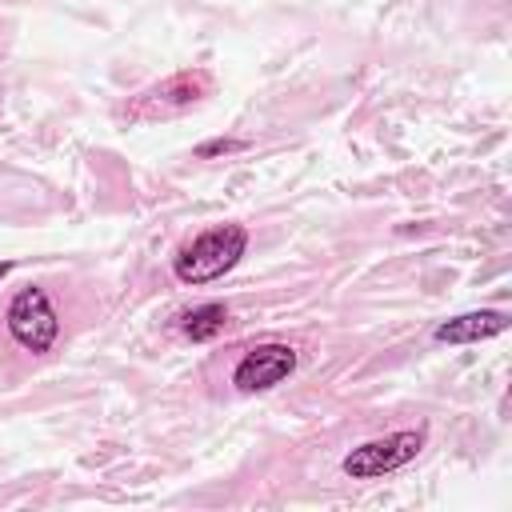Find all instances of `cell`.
I'll list each match as a JSON object with an SVG mask.
<instances>
[{
	"label": "cell",
	"instance_id": "cell-1",
	"mask_svg": "<svg viewBox=\"0 0 512 512\" xmlns=\"http://www.w3.org/2000/svg\"><path fill=\"white\" fill-rule=\"evenodd\" d=\"M244 248H248V232L240 224H212L172 256V272L180 284H208L232 272Z\"/></svg>",
	"mask_w": 512,
	"mask_h": 512
},
{
	"label": "cell",
	"instance_id": "cell-2",
	"mask_svg": "<svg viewBox=\"0 0 512 512\" xmlns=\"http://www.w3.org/2000/svg\"><path fill=\"white\" fill-rule=\"evenodd\" d=\"M424 448V428H404V432H388L380 440H364L360 448H352L344 456V476L352 480H376V476H388L404 464H412Z\"/></svg>",
	"mask_w": 512,
	"mask_h": 512
},
{
	"label": "cell",
	"instance_id": "cell-3",
	"mask_svg": "<svg viewBox=\"0 0 512 512\" xmlns=\"http://www.w3.org/2000/svg\"><path fill=\"white\" fill-rule=\"evenodd\" d=\"M4 320H8L12 340L20 348H28V352H48L56 344V336H60V316H56V308H52L44 288H20L12 296Z\"/></svg>",
	"mask_w": 512,
	"mask_h": 512
},
{
	"label": "cell",
	"instance_id": "cell-4",
	"mask_svg": "<svg viewBox=\"0 0 512 512\" xmlns=\"http://www.w3.org/2000/svg\"><path fill=\"white\" fill-rule=\"evenodd\" d=\"M208 88H212V76L208 72H176V76H168L164 84H156V88H148V92H140L128 108H124V116L128 120H160V116H172V112H184V108H192L196 100H204L208 96Z\"/></svg>",
	"mask_w": 512,
	"mask_h": 512
},
{
	"label": "cell",
	"instance_id": "cell-5",
	"mask_svg": "<svg viewBox=\"0 0 512 512\" xmlns=\"http://www.w3.org/2000/svg\"><path fill=\"white\" fill-rule=\"evenodd\" d=\"M292 372H296V348L292 344H256L232 368V384L240 392H268L280 380H288Z\"/></svg>",
	"mask_w": 512,
	"mask_h": 512
},
{
	"label": "cell",
	"instance_id": "cell-6",
	"mask_svg": "<svg viewBox=\"0 0 512 512\" xmlns=\"http://www.w3.org/2000/svg\"><path fill=\"white\" fill-rule=\"evenodd\" d=\"M508 328V316L504 312H464V316H452L444 324L432 328V340L436 344H476V340H488V336H500Z\"/></svg>",
	"mask_w": 512,
	"mask_h": 512
},
{
	"label": "cell",
	"instance_id": "cell-7",
	"mask_svg": "<svg viewBox=\"0 0 512 512\" xmlns=\"http://www.w3.org/2000/svg\"><path fill=\"white\" fill-rule=\"evenodd\" d=\"M228 328V308L224 304H196L192 312H184L180 316V332L188 336V340H196V344H204V340H212V336H220Z\"/></svg>",
	"mask_w": 512,
	"mask_h": 512
},
{
	"label": "cell",
	"instance_id": "cell-8",
	"mask_svg": "<svg viewBox=\"0 0 512 512\" xmlns=\"http://www.w3.org/2000/svg\"><path fill=\"white\" fill-rule=\"evenodd\" d=\"M236 148H244V140H208L196 148V156H216V152H236Z\"/></svg>",
	"mask_w": 512,
	"mask_h": 512
},
{
	"label": "cell",
	"instance_id": "cell-9",
	"mask_svg": "<svg viewBox=\"0 0 512 512\" xmlns=\"http://www.w3.org/2000/svg\"><path fill=\"white\" fill-rule=\"evenodd\" d=\"M8 272H12V260H0V280H4Z\"/></svg>",
	"mask_w": 512,
	"mask_h": 512
}]
</instances>
